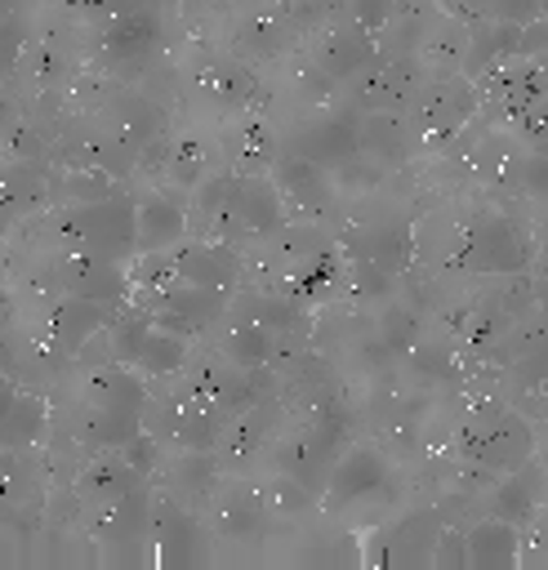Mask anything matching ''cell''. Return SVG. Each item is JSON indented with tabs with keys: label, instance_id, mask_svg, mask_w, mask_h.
Returning <instances> with one entry per match:
<instances>
[{
	"label": "cell",
	"instance_id": "30bf717a",
	"mask_svg": "<svg viewBox=\"0 0 548 570\" xmlns=\"http://www.w3.org/2000/svg\"><path fill=\"white\" fill-rule=\"evenodd\" d=\"M544 503H548V476H544L539 454L530 463H521L517 472H503L499 485L486 494V512L490 517H503V521H512L521 530L544 512Z\"/></svg>",
	"mask_w": 548,
	"mask_h": 570
},
{
	"label": "cell",
	"instance_id": "44dd1931",
	"mask_svg": "<svg viewBox=\"0 0 548 570\" xmlns=\"http://www.w3.org/2000/svg\"><path fill=\"white\" fill-rule=\"evenodd\" d=\"M276 347H281V334L263 321H249V316H232V325L218 343V352L227 361H236L241 370H263L276 356Z\"/></svg>",
	"mask_w": 548,
	"mask_h": 570
},
{
	"label": "cell",
	"instance_id": "d6986e66",
	"mask_svg": "<svg viewBox=\"0 0 548 570\" xmlns=\"http://www.w3.org/2000/svg\"><path fill=\"white\" fill-rule=\"evenodd\" d=\"M200 89L223 111H249L258 102V76L236 58H209L200 67Z\"/></svg>",
	"mask_w": 548,
	"mask_h": 570
},
{
	"label": "cell",
	"instance_id": "4dcf8cb0",
	"mask_svg": "<svg viewBox=\"0 0 548 570\" xmlns=\"http://www.w3.org/2000/svg\"><path fill=\"white\" fill-rule=\"evenodd\" d=\"M9 316H13V312H9V298H4V289H0V334L9 330Z\"/></svg>",
	"mask_w": 548,
	"mask_h": 570
},
{
	"label": "cell",
	"instance_id": "7a4b0ae2",
	"mask_svg": "<svg viewBox=\"0 0 548 570\" xmlns=\"http://www.w3.org/2000/svg\"><path fill=\"white\" fill-rule=\"evenodd\" d=\"M49 236L62 254L85 249V254L129 263L138 254V200L129 191H111L102 200L58 205L53 218H49Z\"/></svg>",
	"mask_w": 548,
	"mask_h": 570
},
{
	"label": "cell",
	"instance_id": "3957f363",
	"mask_svg": "<svg viewBox=\"0 0 548 570\" xmlns=\"http://www.w3.org/2000/svg\"><path fill=\"white\" fill-rule=\"evenodd\" d=\"M459 454L468 468H481V472H517L521 463H530L539 454V441H535V428L526 423V414L517 410H486L477 414L463 436H459Z\"/></svg>",
	"mask_w": 548,
	"mask_h": 570
},
{
	"label": "cell",
	"instance_id": "277c9868",
	"mask_svg": "<svg viewBox=\"0 0 548 570\" xmlns=\"http://www.w3.org/2000/svg\"><path fill=\"white\" fill-rule=\"evenodd\" d=\"M129 298L143 303L156 325H165L174 334H187V338H200L214 321H223L232 312V289H223V285L178 281V285H165V289H134Z\"/></svg>",
	"mask_w": 548,
	"mask_h": 570
},
{
	"label": "cell",
	"instance_id": "d4e9b609",
	"mask_svg": "<svg viewBox=\"0 0 548 570\" xmlns=\"http://www.w3.org/2000/svg\"><path fill=\"white\" fill-rule=\"evenodd\" d=\"M512 125H517L521 142H530L535 151H548V94L539 102H530L521 116H512Z\"/></svg>",
	"mask_w": 548,
	"mask_h": 570
},
{
	"label": "cell",
	"instance_id": "7c38bea8",
	"mask_svg": "<svg viewBox=\"0 0 548 570\" xmlns=\"http://www.w3.org/2000/svg\"><path fill=\"white\" fill-rule=\"evenodd\" d=\"M316 71L330 80H352L356 71H365L374 62V31H365L361 22H330L316 36Z\"/></svg>",
	"mask_w": 548,
	"mask_h": 570
},
{
	"label": "cell",
	"instance_id": "2e32d148",
	"mask_svg": "<svg viewBox=\"0 0 548 570\" xmlns=\"http://www.w3.org/2000/svg\"><path fill=\"white\" fill-rule=\"evenodd\" d=\"M276 156H281V142H276V134H272V125L263 116L245 111L241 120L227 125V134H223L227 169H236V174H272Z\"/></svg>",
	"mask_w": 548,
	"mask_h": 570
},
{
	"label": "cell",
	"instance_id": "9c48e42d",
	"mask_svg": "<svg viewBox=\"0 0 548 570\" xmlns=\"http://www.w3.org/2000/svg\"><path fill=\"white\" fill-rule=\"evenodd\" d=\"M392 481V463L370 450V445H348L334 468H330V481H325V503L330 508H352V503H365L370 494L388 490Z\"/></svg>",
	"mask_w": 548,
	"mask_h": 570
},
{
	"label": "cell",
	"instance_id": "ac0fdd59",
	"mask_svg": "<svg viewBox=\"0 0 548 570\" xmlns=\"http://www.w3.org/2000/svg\"><path fill=\"white\" fill-rule=\"evenodd\" d=\"M463 543H468V566L503 570V566H517V557H521V525L486 512L481 521H472L463 530Z\"/></svg>",
	"mask_w": 548,
	"mask_h": 570
},
{
	"label": "cell",
	"instance_id": "52a82bcc",
	"mask_svg": "<svg viewBox=\"0 0 548 570\" xmlns=\"http://www.w3.org/2000/svg\"><path fill=\"white\" fill-rule=\"evenodd\" d=\"M151 557L160 566H205L209 561V543H205V530L200 521L192 517V508L174 494H151Z\"/></svg>",
	"mask_w": 548,
	"mask_h": 570
},
{
	"label": "cell",
	"instance_id": "484cf974",
	"mask_svg": "<svg viewBox=\"0 0 548 570\" xmlns=\"http://www.w3.org/2000/svg\"><path fill=\"white\" fill-rule=\"evenodd\" d=\"M379 334H383L388 352L405 356V352L414 347V316H410V312H401V307H392V312H383V321H379Z\"/></svg>",
	"mask_w": 548,
	"mask_h": 570
},
{
	"label": "cell",
	"instance_id": "6da1fadb",
	"mask_svg": "<svg viewBox=\"0 0 548 570\" xmlns=\"http://www.w3.org/2000/svg\"><path fill=\"white\" fill-rule=\"evenodd\" d=\"M147 383L143 370L134 374L125 361H94L85 365V379L76 387V419L71 436L89 450H116L143 428V405H147Z\"/></svg>",
	"mask_w": 548,
	"mask_h": 570
},
{
	"label": "cell",
	"instance_id": "8992f818",
	"mask_svg": "<svg viewBox=\"0 0 548 570\" xmlns=\"http://www.w3.org/2000/svg\"><path fill=\"white\" fill-rule=\"evenodd\" d=\"M441 530H446L441 508H410L392 525L374 530L361 561L365 566H432V548Z\"/></svg>",
	"mask_w": 548,
	"mask_h": 570
},
{
	"label": "cell",
	"instance_id": "8fae6325",
	"mask_svg": "<svg viewBox=\"0 0 548 570\" xmlns=\"http://www.w3.org/2000/svg\"><path fill=\"white\" fill-rule=\"evenodd\" d=\"M98 31H102V36H98V49H102L107 67H129V62L147 58V53L156 49V36H160L156 13H151L143 0H134L125 13L98 22Z\"/></svg>",
	"mask_w": 548,
	"mask_h": 570
},
{
	"label": "cell",
	"instance_id": "f546056e",
	"mask_svg": "<svg viewBox=\"0 0 548 570\" xmlns=\"http://www.w3.org/2000/svg\"><path fill=\"white\" fill-rule=\"evenodd\" d=\"M18 387H22V383H18L13 374H4V370H0V419L9 414V405H13V396H18Z\"/></svg>",
	"mask_w": 548,
	"mask_h": 570
},
{
	"label": "cell",
	"instance_id": "9a60e30c",
	"mask_svg": "<svg viewBox=\"0 0 548 570\" xmlns=\"http://www.w3.org/2000/svg\"><path fill=\"white\" fill-rule=\"evenodd\" d=\"M356 120H361V116H348V111L334 116V111H325V116L299 125L294 151L307 156V160H316V165H325V169L348 165V160L356 156Z\"/></svg>",
	"mask_w": 548,
	"mask_h": 570
},
{
	"label": "cell",
	"instance_id": "83f0119b",
	"mask_svg": "<svg viewBox=\"0 0 548 570\" xmlns=\"http://www.w3.org/2000/svg\"><path fill=\"white\" fill-rule=\"evenodd\" d=\"M486 13L517 22V27H530L535 18H544V0H486Z\"/></svg>",
	"mask_w": 548,
	"mask_h": 570
},
{
	"label": "cell",
	"instance_id": "ba28073f",
	"mask_svg": "<svg viewBox=\"0 0 548 570\" xmlns=\"http://www.w3.org/2000/svg\"><path fill=\"white\" fill-rule=\"evenodd\" d=\"M58 281L67 294H80V298H94V303H129L134 294V276L125 272V263L116 258H102V254H85V249H67L62 254V267H58Z\"/></svg>",
	"mask_w": 548,
	"mask_h": 570
},
{
	"label": "cell",
	"instance_id": "1f68e13d",
	"mask_svg": "<svg viewBox=\"0 0 548 570\" xmlns=\"http://www.w3.org/2000/svg\"><path fill=\"white\" fill-rule=\"evenodd\" d=\"M539 463H544V476H548V450H544V454H539Z\"/></svg>",
	"mask_w": 548,
	"mask_h": 570
},
{
	"label": "cell",
	"instance_id": "4316f807",
	"mask_svg": "<svg viewBox=\"0 0 548 570\" xmlns=\"http://www.w3.org/2000/svg\"><path fill=\"white\" fill-rule=\"evenodd\" d=\"M134 0H62V9L76 18V22H89V27H98V22H107V18H116V13H125Z\"/></svg>",
	"mask_w": 548,
	"mask_h": 570
},
{
	"label": "cell",
	"instance_id": "e0dca14e",
	"mask_svg": "<svg viewBox=\"0 0 548 570\" xmlns=\"http://www.w3.org/2000/svg\"><path fill=\"white\" fill-rule=\"evenodd\" d=\"M272 183L281 187L285 205H294V209H303V214H316V209L334 196V169H325V165H316V160H307V156H299V151L276 156Z\"/></svg>",
	"mask_w": 548,
	"mask_h": 570
},
{
	"label": "cell",
	"instance_id": "603a6c76",
	"mask_svg": "<svg viewBox=\"0 0 548 570\" xmlns=\"http://www.w3.org/2000/svg\"><path fill=\"white\" fill-rule=\"evenodd\" d=\"M160 174L178 187V191H192L205 174H209V147L200 138H174L169 142V156L160 165Z\"/></svg>",
	"mask_w": 548,
	"mask_h": 570
},
{
	"label": "cell",
	"instance_id": "ffe728a7",
	"mask_svg": "<svg viewBox=\"0 0 548 570\" xmlns=\"http://www.w3.org/2000/svg\"><path fill=\"white\" fill-rule=\"evenodd\" d=\"M45 428H49V401H45V392L18 387L9 414L0 419V450H31V445H40Z\"/></svg>",
	"mask_w": 548,
	"mask_h": 570
},
{
	"label": "cell",
	"instance_id": "f1b7e54d",
	"mask_svg": "<svg viewBox=\"0 0 548 570\" xmlns=\"http://www.w3.org/2000/svg\"><path fill=\"white\" fill-rule=\"evenodd\" d=\"M40 4H45V0H0V13H9V18H22V22H27Z\"/></svg>",
	"mask_w": 548,
	"mask_h": 570
},
{
	"label": "cell",
	"instance_id": "cb8c5ba5",
	"mask_svg": "<svg viewBox=\"0 0 548 570\" xmlns=\"http://www.w3.org/2000/svg\"><path fill=\"white\" fill-rule=\"evenodd\" d=\"M27 22L22 18H9V13H0V80L4 76H13L18 71V62H22V45H27Z\"/></svg>",
	"mask_w": 548,
	"mask_h": 570
},
{
	"label": "cell",
	"instance_id": "4fadbf2b",
	"mask_svg": "<svg viewBox=\"0 0 548 570\" xmlns=\"http://www.w3.org/2000/svg\"><path fill=\"white\" fill-rule=\"evenodd\" d=\"M116 316L111 303H94V298H80V294H67L53 312H49V325H45V347H53L58 356H80V347Z\"/></svg>",
	"mask_w": 548,
	"mask_h": 570
},
{
	"label": "cell",
	"instance_id": "d6a6232c",
	"mask_svg": "<svg viewBox=\"0 0 548 570\" xmlns=\"http://www.w3.org/2000/svg\"><path fill=\"white\" fill-rule=\"evenodd\" d=\"M0 289H4V285H0Z\"/></svg>",
	"mask_w": 548,
	"mask_h": 570
},
{
	"label": "cell",
	"instance_id": "5bb4252c",
	"mask_svg": "<svg viewBox=\"0 0 548 570\" xmlns=\"http://www.w3.org/2000/svg\"><path fill=\"white\" fill-rule=\"evenodd\" d=\"M192 223H187V200L183 191H147L138 196V254L151 249H174L178 240H187Z\"/></svg>",
	"mask_w": 548,
	"mask_h": 570
},
{
	"label": "cell",
	"instance_id": "7402d4cb",
	"mask_svg": "<svg viewBox=\"0 0 548 570\" xmlns=\"http://www.w3.org/2000/svg\"><path fill=\"white\" fill-rule=\"evenodd\" d=\"M192 361V338L187 334H174L165 325H151L138 343V356H134V370L151 374V379H174L183 374V365Z\"/></svg>",
	"mask_w": 548,
	"mask_h": 570
},
{
	"label": "cell",
	"instance_id": "5b68a950",
	"mask_svg": "<svg viewBox=\"0 0 548 570\" xmlns=\"http://www.w3.org/2000/svg\"><path fill=\"white\" fill-rule=\"evenodd\" d=\"M530 254L535 249L521 236V227L512 218H503V214H490V218H477L468 227V236L454 249V267L481 272V276H512V272L530 267Z\"/></svg>",
	"mask_w": 548,
	"mask_h": 570
}]
</instances>
